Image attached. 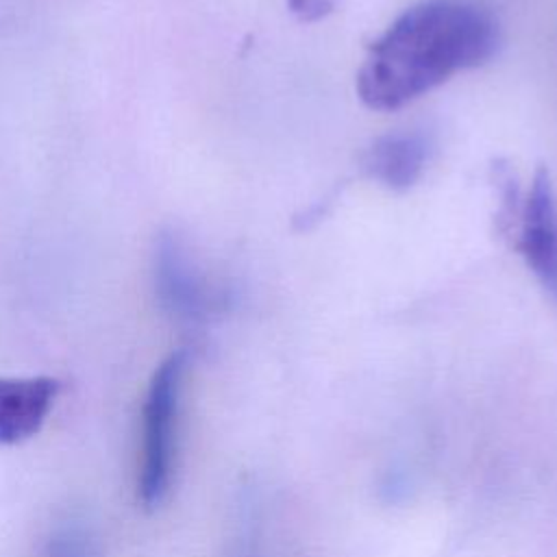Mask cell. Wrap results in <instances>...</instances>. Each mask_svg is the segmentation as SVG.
Masks as SVG:
<instances>
[{"instance_id": "1", "label": "cell", "mask_w": 557, "mask_h": 557, "mask_svg": "<svg viewBox=\"0 0 557 557\" xmlns=\"http://www.w3.org/2000/svg\"><path fill=\"white\" fill-rule=\"evenodd\" d=\"M498 46L494 17L466 0H426L400 13L368 48L357 96L374 111H394L485 63Z\"/></svg>"}, {"instance_id": "2", "label": "cell", "mask_w": 557, "mask_h": 557, "mask_svg": "<svg viewBox=\"0 0 557 557\" xmlns=\"http://www.w3.org/2000/svg\"><path fill=\"white\" fill-rule=\"evenodd\" d=\"M185 366V352H172L154 370L146 392L141 463L137 479V492L144 507H157L165 498L172 483L176 457V420Z\"/></svg>"}, {"instance_id": "3", "label": "cell", "mask_w": 557, "mask_h": 557, "mask_svg": "<svg viewBox=\"0 0 557 557\" xmlns=\"http://www.w3.org/2000/svg\"><path fill=\"white\" fill-rule=\"evenodd\" d=\"M516 248L544 292L557 302V198L544 168L535 172L522 205Z\"/></svg>"}, {"instance_id": "4", "label": "cell", "mask_w": 557, "mask_h": 557, "mask_svg": "<svg viewBox=\"0 0 557 557\" xmlns=\"http://www.w3.org/2000/svg\"><path fill=\"white\" fill-rule=\"evenodd\" d=\"M157 294L172 313L200 320L218 307V292L205 281L185 246L174 235H161L154 257Z\"/></svg>"}, {"instance_id": "5", "label": "cell", "mask_w": 557, "mask_h": 557, "mask_svg": "<svg viewBox=\"0 0 557 557\" xmlns=\"http://www.w3.org/2000/svg\"><path fill=\"white\" fill-rule=\"evenodd\" d=\"M59 392L61 383L52 376H0V446L30 440Z\"/></svg>"}, {"instance_id": "6", "label": "cell", "mask_w": 557, "mask_h": 557, "mask_svg": "<svg viewBox=\"0 0 557 557\" xmlns=\"http://www.w3.org/2000/svg\"><path fill=\"white\" fill-rule=\"evenodd\" d=\"M426 163V141L420 133H387L363 154V172L387 189H409Z\"/></svg>"}, {"instance_id": "7", "label": "cell", "mask_w": 557, "mask_h": 557, "mask_svg": "<svg viewBox=\"0 0 557 557\" xmlns=\"http://www.w3.org/2000/svg\"><path fill=\"white\" fill-rule=\"evenodd\" d=\"M289 9L305 22H315L333 11L335 0H287Z\"/></svg>"}]
</instances>
